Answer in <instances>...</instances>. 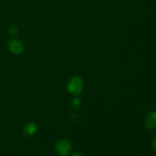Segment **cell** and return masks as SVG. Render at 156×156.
<instances>
[{
    "instance_id": "obj_6",
    "label": "cell",
    "mask_w": 156,
    "mask_h": 156,
    "mask_svg": "<svg viewBox=\"0 0 156 156\" xmlns=\"http://www.w3.org/2000/svg\"><path fill=\"white\" fill-rule=\"evenodd\" d=\"M9 32H10V34H15L18 32V28H17L16 27H15V26H12V27H11L10 28H9Z\"/></svg>"
},
{
    "instance_id": "obj_2",
    "label": "cell",
    "mask_w": 156,
    "mask_h": 156,
    "mask_svg": "<svg viewBox=\"0 0 156 156\" xmlns=\"http://www.w3.org/2000/svg\"><path fill=\"white\" fill-rule=\"evenodd\" d=\"M71 144L66 140H60L57 142L56 146V150L59 155L66 156L71 151Z\"/></svg>"
},
{
    "instance_id": "obj_5",
    "label": "cell",
    "mask_w": 156,
    "mask_h": 156,
    "mask_svg": "<svg viewBox=\"0 0 156 156\" xmlns=\"http://www.w3.org/2000/svg\"><path fill=\"white\" fill-rule=\"evenodd\" d=\"M23 132L27 136H32L36 133L37 125L34 123H28L23 128Z\"/></svg>"
},
{
    "instance_id": "obj_8",
    "label": "cell",
    "mask_w": 156,
    "mask_h": 156,
    "mask_svg": "<svg viewBox=\"0 0 156 156\" xmlns=\"http://www.w3.org/2000/svg\"><path fill=\"white\" fill-rule=\"evenodd\" d=\"M152 145V147H153L154 149H155V150L156 151V138L154 139V140H153Z\"/></svg>"
},
{
    "instance_id": "obj_7",
    "label": "cell",
    "mask_w": 156,
    "mask_h": 156,
    "mask_svg": "<svg viewBox=\"0 0 156 156\" xmlns=\"http://www.w3.org/2000/svg\"><path fill=\"white\" fill-rule=\"evenodd\" d=\"M80 104H81L80 100H79V99H78V98L74 99V100H73V105H75L76 107H79V105H80Z\"/></svg>"
},
{
    "instance_id": "obj_3",
    "label": "cell",
    "mask_w": 156,
    "mask_h": 156,
    "mask_svg": "<svg viewBox=\"0 0 156 156\" xmlns=\"http://www.w3.org/2000/svg\"><path fill=\"white\" fill-rule=\"evenodd\" d=\"M9 50L14 54H21L24 50V44L18 39H12L9 42Z\"/></svg>"
},
{
    "instance_id": "obj_9",
    "label": "cell",
    "mask_w": 156,
    "mask_h": 156,
    "mask_svg": "<svg viewBox=\"0 0 156 156\" xmlns=\"http://www.w3.org/2000/svg\"><path fill=\"white\" fill-rule=\"evenodd\" d=\"M73 156H82V155L81 153H79V152H76V153L73 154Z\"/></svg>"
},
{
    "instance_id": "obj_1",
    "label": "cell",
    "mask_w": 156,
    "mask_h": 156,
    "mask_svg": "<svg viewBox=\"0 0 156 156\" xmlns=\"http://www.w3.org/2000/svg\"><path fill=\"white\" fill-rule=\"evenodd\" d=\"M67 90L69 93L74 95H78L83 90L84 82L80 76H76L72 78L67 84Z\"/></svg>"
},
{
    "instance_id": "obj_4",
    "label": "cell",
    "mask_w": 156,
    "mask_h": 156,
    "mask_svg": "<svg viewBox=\"0 0 156 156\" xmlns=\"http://www.w3.org/2000/svg\"><path fill=\"white\" fill-rule=\"evenodd\" d=\"M146 126L148 129L156 128V111L149 113L146 118Z\"/></svg>"
}]
</instances>
